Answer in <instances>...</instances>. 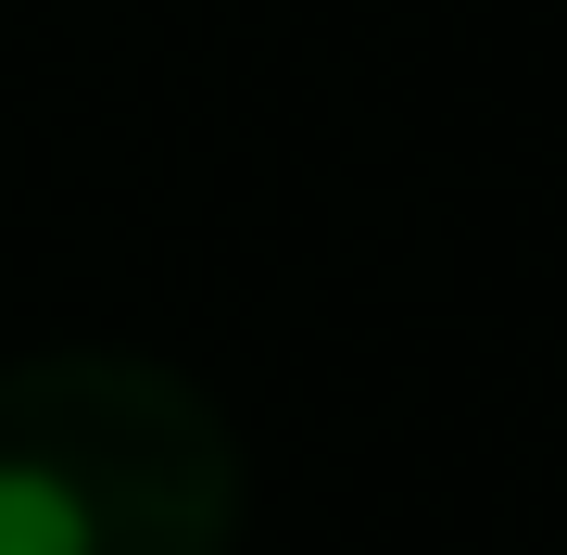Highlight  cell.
Segmentation results:
<instances>
[{
	"instance_id": "cell-1",
	"label": "cell",
	"mask_w": 567,
	"mask_h": 555,
	"mask_svg": "<svg viewBox=\"0 0 567 555\" xmlns=\"http://www.w3.org/2000/svg\"><path fill=\"white\" fill-rule=\"evenodd\" d=\"M240 430L152 353L0 367V555H227Z\"/></svg>"
}]
</instances>
